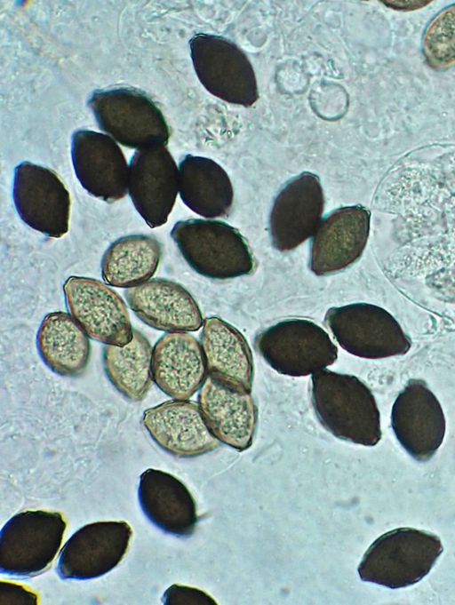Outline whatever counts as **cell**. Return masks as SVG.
I'll return each instance as SVG.
<instances>
[{"label": "cell", "mask_w": 455, "mask_h": 605, "mask_svg": "<svg viewBox=\"0 0 455 605\" xmlns=\"http://www.w3.org/2000/svg\"><path fill=\"white\" fill-rule=\"evenodd\" d=\"M310 398L317 419L336 438L368 447L381 439L375 397L357 377L318 370L311 375Z\"/></svg>", "instance_id": "cell-1"}, {"label": "cell", "mask_w": 455, "mask_h": 605, "mask_svg": "<svg viewBox=\"0 0 455 605\" xmlns=\"http://www.w3.org/2000/svg\"><path fill=\"white\" fill-rule=\"evenodd\" d=\"M170 235L188 266L204 277L232 279L249 275L257 267L247 240L223 221L180 220Z\"/></svg>", "instance_id": "cell-2"}, {"label": "cell", "mask_w": 455, "mask_h": 605, "mask_svg": "<svg viewBox=\"0 0 455 605\" xmlns=\"http://www.w3.org/2000/svg\"><path fill=\"white\" fill-rule=\"evenodd\" d=\"M443 550L434 533L398 528L379 537L367 549L357 571L362 581L390 589L412 585L427 576Z\"/></svg>", "instance_id": "cell-3"}, {"label": "cell", "mask_w": 455, "mask_h": 605, "mask_svg": "<svg viewBox=\"0 0 455 605\" xmlns=\"http://www.w3.org/2000/svg\"><path fill=\"white\" fill-rule=\"evenodd\" d=\"M87 106L99 128L124 147L140 149L168 143L167 122L157 104L142 90L131 86L96 90Z\"/></svg>", "instance_id": "cell-4"}, {"label": "cell", "mask_w": 455, "mask_h": 605, "mask_svg": "<svg viewBox=\"0 0 455 605\" xmlns=\"http://www.w3.org/2000/svg\"><path fill=\"white\" fill-rule=\"evenodd\" d=\"M67 521L57 511L29 510L14 514L0 533V570L19 577L47 570L61 546Z\"/></svg>", "instance_id": "cell-5"}, {"label": "cell", "mask_w": 455, "mask_h": 605, "mask_svg": "<svg viewBox=\"0 0 455 605\" xmlns=\"http://www.w3.org/2000/svg\"><path fill=\"white\" fill-rule=\"evenodd\" d=\"M254 347L273 370L290 377L312 375L338 358L329 334L306 319L283 320L261 330Z\"/></svg>", "instance_id": "cell-6"}, {"label": "cell", "mask_w": 455, "mask_h": 605, "mask_svg": "<svg viewBox=\"0 0 455 605\" xmlns=\"http://www.w3.org/2000/svg\"><path fill=\"white\" fill-rule=\"evenodd\" d=\"M195 72L215 97L234 105L252 106L259 97L252 65L245 52L222 36L198 33L189 40Z\"/></svg>", "instance_id": "cell-7"}, {"label": "cell", "mask_w": 455, "mask_h": 605, "mask_svg": "<svg viewBox=\"0 0 455 605\" xmlns=\"http://www.w3.org/2000/svg\"><path fill=\"white\" fill-rule=\"evenodd\" d=\"M324 324L347 353L365 359H382L406 354L410 338L386 309L369 303L330 308Z\"/></svg>", "instance_id": "cell-8"}, {"label": "cell", "mask_w": 455, "mask_h": 605, "mask_svg": "<svg viewBox=\"0 0 455 605\" xmlns=\"http://www.w3.org/2000/svg\"><path fill=\"white\" fill-rule=\"evenodd\" d=\"M12 200L24 224L48 237L60 238L69 227L70 195L52 169L28 161L13 172Z\"/></svg>", "instance_id": "cell-9"}, {"label": "cell", "mask_w": 455, "mask_h": 605, "mask_svg": "<svg viewBox=\"0 0 455 605\" xmlns=\"http://www.w3.org/2000/svg\"><path fill=\"white\" fill-rule=\"evenodd\" d=\"M68 314L89 338L124 346L133 336L128 309L108 284L91 277L69 276L63 284Z\"/></svg>", "instance_id": "cell-10"}, {"label": "cell", "mask_w": 455, "mask_h": 605, "mask_svg": "<svg viewBox=\"0 0 455 605\" xmlns=\"http://www.w3.org/2000/svg\"><path fill=\"white\" fill-rule=\"evenodd\" d=\"M132 529L124 521H105L77 529L60 552L56 571L63 580H89L114 569L126 554Z\"/></svg>", "instance_id": "cell-11"}, {"label": "cell", "mask_w": 455, "mask_h": 605, "mask_svg": "<svg viewBox=\"0 0 455 605\" xmlns=\"http://www.w3.org/2000/svg\"><path fill=\"white\" fill-rule=\"evenodd\" d=\"M179 192V167L165 145L137 149L129 163L128 194L152 227L167 222Z\"/></svg>", "instance_id": "cell-12"}, {"label": "cell", "mask_w": 455, "mask_h": 605, "mask_svg": "<svg viewBox=\"0 0 455 605\" xmlns=\"http://www.w3.org/2000/svg\"><path fill=\"white\" fill-rule=\"evenodd\" d=\"M445 426L442 406L427 383L409 379L391 410V426L402 447L415 460L428 461L443 443Z\"/></svg>", "instance_id": "cell-13"}, {"label": "cell", "mask_w": 455, "mask_h": 605, "mask_svg": "<svg viewBox=\"0 0 455 605\" xmlns=\"http://www.w3.org/2000/svg\"><path fill=\"white\" fill-rule=\"evenodd\" d=\"M324 209L319 177L303 171L290 179L275 195L269 214V235L279 251H290L312 237Z\"/></svg>", "instance_id": "cell-14"}, {"label": "cell", "mask_w": 455, "mask_h": 605, "mask_svg": "<svg viewBox=\"0 0 455 605\" xmlns=\"http://www.w3.org/2000/svg\"><path fill=\"white\" fill-rule=\"evenodd\" d=\"M371 212L362 205L335 209L320 221L309 254V268L316 275L339 273L362 256L370 233Z\"/></svg>", "instance_id": "cell-15"}, {"label": "cell", "mask_w": 455, "mask_h": 605, "mask_svg": "<svg viewBox=\"0 0 455 605\" xmlns=\"http://www.w3.org/2000/svg\"><path fill=\"white\" fill-rule=\"evenodd\" d=\"M71 158L78 181L91 195L112 203L128 193L129 165L109 135L76 131L71 138Z\"/></svg>", "instance_id": "cell-16"}, {"label": "cell", "mask_w": 455, "mask_h": 605, "mask_svg": "<svg viewBox=\"0 0 455 605\" xmlns=\"http://www.w3.org/2000/svg\"><path fill=\"white\" fill-rule=\"evenodd\" d=\"M142 424L163 450L177 458L198 457L220 445L199 405L189 400L173 399L147 409Z\"/></svg>", "instance_id": "cell-17"}, {"label": "cell", "mask_w": 455, "mask_h": 605, "mask_svg": "<svg viewBox=\"0 0 455 605\" xmlns=\"http://www.w3.org/2000/svg\"><path fill=\"white\" fill-rule=\"evenodd\" d=\"M130 308L149 327L165 332L196 331L204 324L194 297L180 283L155 278L124 291Z\"/></svg>", "instance_id": "cell-18"}, {"label": "cell", "mask_w": 455, "mask_h": 605, "mask_svg": "<svg viewBox=\"0 0 455 605\" xmlns=\"http://www.w3.org/2000/svg\"><path fill=\"white\" fill-rule=\"evenodd\" d=\"M198 405L220 442L239 451L251 447L258 425V408L251 392L231 388L207 375Z\"/></svg>", "instance_id": "cell-19"}, {"label": "cell", "mask_w": 455, "mask_h": 605, "mask_svg": "<svg viewBox=\"0 0 455 605\" xmlns=\"http://www.w3.org/2000/svg\"><path fill=\"white\" fill-rule=\"evenodd\" d=\"M138 498L146 518L164 533L190 537L198 521L196 501L177 477L149 468L140 476Z\"/></svg>", "instance_id": "cell-20"}, {"label": "cell", "mask_w": 455, "mask_h": 605, "mask_svg": "<svg viewBox=\"0 0 455 605\" xmlns=\"http://www.w3.org/2000/svg\"><path fill=\"white\" fill-rule=\"evenodd\" d=\"M208 375L200 342L187 332H167L155 344L152 376L158 388L175 400H188Z\"/></svg>", "instance_id": "cell-21"}, {"label": "cell", "mask_w": 455, "mask_h": 605, "mask_svg": "<svg viewBox=\"0 0 455 605\" xmlns=\"http://www.w3.org/2000/svg\"><path fill=\"white\" fill-rule=\"evenodd\" d=\"M200 344L208 375L222 384L251 392L253 359L244 336L228 322L216 317L204 321Z\"/></svg>", "instance_id": "cell-22"}, {"label": "cell", "mask_w": 455, "mask_h": 605, "mask_svg": "<svg viewBox=\"0 0 455 605\" xmlns=\"http://www.w3.org/2000/svg\"><path fill=\"white\" fill-rule=\"evenodd\" d=\"M179 194L191 211L206 219L227 216L234 200L226 171L211 158L193 155L179 163Z\"/></svg>", "instance_id": "cell-23"}, {"label": "cell", "mask_w": 455, "mask_h": 605, "mask_svg": "<svg viewBox=\"0 0 455 605\" xmlns=\"http://www.w3.org/2000/svg\"><path fill=\"white\" fill-rule=\"evenodd\" d=\"M36 341L42 361L54 373L75 378L85 370L91 355L89 337L69 314H47Z\"/></svg>", "instance_id": "cell-24"}, {"label": "cell", "mask_w": 455, "mask_h": 605, "mask_svg": "<svg viewBox=\"0 0 455 605\" xmlns=\"http://www.w3.org/2000/svg\"><path fill=\"white\" fill-rule=\"evenodd\" d=\"M161 255V243L152 235L120 237L108 247L102 256V279L107 284L117 288L139 286L154 275Z\"/></svg>", "instance_id": "cell-25"}, {"label": "cell", "mask_w": 455, "mask_h": 605, "mask_svg": "<svg viewBox=\"0 0 455 605\" xmlns=\"http://www.w3.org/2000/svg\"><path fill=\"white\" fill-rule=\"evenodd\" d=\"M152 354L149 341L135 329L132 339L127 345L104 346L102 357L106 375L126 399L140 402L147 395L153 380Z\"/></svg>", "instance_id": "cell-26"}, {"label": "cell", "mask_w": 455, "mask_h": 605, "mask_svg": "<svg viewBox=\"0 0 455 605\" xmlns=\"http://www.w3.org/2000/svg\"><path fill=\"white\" fill-rule=\"evenodd\" d=\"M421 49L434 70L443 71L455 65V3L443 8L428 22Z\"/></svg>", "instance_id": "cell-27"}, {"label": "cell", "mask_w": 455, "mask_h": 605, "mask_svg": "<svg viewBox=\"0 0 455 605\" xmlns=\"http://www.w3.org/2000/svg\"><path fill=\"white\" fill-rule=\"evenodd\" d=\"M165 605H216V601L206 592L188 585H172L162 597Z\"/></svg>", "instance_id": "cell-28"}, {"label": "cell", "mask_w": 455, "mask_h": 605, "mask_svg": "<svg viewBox=\"0 0 455 605\" xmlns=\"http://www.w3.org/2000/svg\"><path fill=\"white\" fill-rule=\"evenodd\" d=\"M38 594L22 585L0 582V604H37Z\"/></svg>", "instance_id": "cell-29"}]
</instances>
